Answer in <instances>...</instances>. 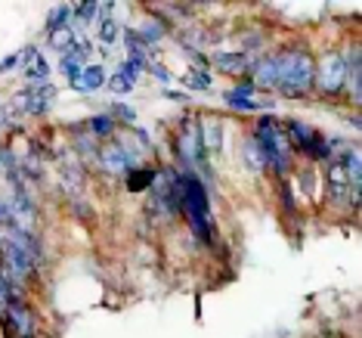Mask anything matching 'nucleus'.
<instances>
[{"label":"nucleus","mask_w":362,"mask_h":338,"mask_svg":"<svg viewBox=\"0 0 362 338\" xmlns=\"http://www.w3.org/2000/svg\"><path fill=\"white\" fill-rule=\"evenodd\" d=\"M0 313H4V301H0Z\"/></svg>","instance_id":"29"},{"label":"nucleus","mask_w":362,"mask_h":338,"mask_svg":"<svg viewBox=\"0 0 362 338\" xmlns=\"http://www.w3.org/2000/svg\"><path fill=\"white\" fill-rule=\"evenodd\" d=\"M254 146L260 150V159H263V168H273L276 174H285L291 168V146L279 128L276 115H260L257 125H254Z\"/></svg>","instance_id":"3"},{"label":"nucleus","mask_w":362,"mask_h":338,"mask_svg":"<svg viewBox=\"0 0 362 338\" xmlns=\"http://www.w3.org/2000/svg\"><path fill=\"white\" fill-rule=\"evenodd\" d=\"M158 171L155 168H130L127 171V189L130 193H143V189H152Z\"/></svg>","instance_id":"14"},{"label":"nucleus","mask_w":362,"mask_h":338,"mask_svg":"<svg viewBox=\"0 0 362 338\" xmlns=\"http://www.w3.org/2000/svg\"><path fill=\"white\" fill-rule=\"evenodd\" d=\"M109 115L115 121H124V125H134V121H136V109H134V106H127V103H115Z\"/></svg>","instance_id":"24"},{"label":"nucleus","mask_w":362,"mask_h":338,"mask_svg":"<svg viewBox=\"0 0 362 338\" xmlns=\"http://www.w3.org/2000/svg\"><path fill=\"white\" fill-rule=\"evenodd\" d=\"M223 100H226L229 109H233V112H242V115L263 109V106H260L257 100H251V96H238V94H233V90H226V94H223Z\"/></svg>","instance_id":"18"},{"label":"nucleus","mask_w":362,"mask_h":338,"mask_svg":"<svg viewBox=\"0 0 362 338\" xmlns=\"http://www.w3.org/2000/svg\"><path fill=\"white\" fill-rule=\"evenodd\" d=\"M136 35H139L143 44H158L161 35H164V26H146V28H139Z\"/></svg>","instance_id":"25"},{"label":"nucleus","mask_w":362,"mask_h":338,"mask_svg":"<svg viewBox=\"0 0 362 338\" xmlns=\"http://www.w3.org/2000/svg\"><path fill=\"white\" fill-rule=\"evenodd\" d=\"M71 19H75V4H59V6H53L50 19H47V31H50V35H56V31L69 28Z\"/></svg>","instance_id":"16"},{"label":"nucleus","mask_w":362,"mask_h":338,"mask_svg":"<svg viewBox=\"0 0 362 338\" xmlns=\"http://www.w3.org/2000/svg\"><path fill=\"white\" fill-rule=\"evenodd\" d=\"M96 16H100V4H96V0H87V4H75V19L71 22H81V26H84V22H93Z\"/></svg>","instance_id":"22"},{"label":"nucleus","mask_w":362,"mask_h":338,"mask_svg":"<svg viewBox=\"0 0 362 338\" xmlns=\"http://www.w3.org/2000/svg\"><path fill=\"white\" fill-rule=\"evenodd\" d=\"M100 162H103V168L109 171V174H124V171L134 168L136 152L130 150V146L121 143V140H109L105 150L100 152Z\"/></svg>","instance_id":"7"},{"label":"nucleus","mask_w":362,"mask_h":338,"mask_svg":"<svg viewBox=\"0 0 362 338\" xmlns=\"http://www.w3.org/2000/svg\"><path fill=\"white\" fill-rule=\"evenodd\" d=\"M233 94H238V96H251V100H254V94H257V84H254L251 78H238V81H235V87H233Z\"/></svg>","instance_id":"26"},{"label":"nucleus","mask_w":362,"mask_h":338,"mask_svg":"<svg viewBox=\"0 0 362 338\" xmlns=\"http://www.w3.org/2000/svg\"><path fill=\"white\" fill-rule=\"evenodd\" d=\"M177 155L189 164V171L195 168H204L208 162V152H204V143H202V125L199 121H186V128L177 134Z\"/></svg>","instance_id":"6"},{"label":"nucleus","mask_w":362,"mask_h":338,"mask_svg":"<svg viewBox=\"0 0 362 338\" xmlns=\"http://www.w3.org/2000/svg\"><path fill=\"white\" fill-rule=\"evenodd\" d=\"M87 134L93 137V140H112V134H115V118L109 112H103V115H93V118L87 121Z\"/></svg>","instance_id":"15"},{"label":"nucleus","mask_w":362,"mask_h":338,"mask_svg":"<svg viewBox=\"0 0 362 338\" xmlns=\"http://www.w3.org/2000/svg\"><path fill=\"white\" fill-rule=\"evenodd\" d=\"M75 146H78V152L84 155L87 162H100V150H96V140L90 137V134H75Z\"/></svg>","instance_id":"21"},{"label":"nucleus","mask_w":362,"mask_h":338,"mask_svg":"<svg viewBox=\"0 0 362 338\" xmlns=\"http://www.w3.org/2000/svg\"><path fill=\"white\" fill-rule=\"evenodd\" d=\"M136 72L134 69H127L124 62L118 65V72H115L112 78H105V87H112V94H118V96H124V94H130V90L136 87Z\"/></svg>","instance_id":"11"},{"label":"nucleus","mask_w":362,"mask_h":338,"mask_svg":"<svg viewBox=\"0 0 362 338\" xmlns=\"http://www.w3.org/2000/svg\"><path fill=\"white\" fill-rule=\"evenodd\" d=\"M16 65H19V69H22V50H19V53H10L4 62H0V75H6V72L16 69Z\"/></svg>","instance_id":"27"},{"label":"nucleus","mask_w":362,"mask_h":338,"mask_svg":"<svg viewBox=\"0 0 362 338\" xmlns=\"http://www.w3.org/2000/svg\"><path fill=\"white\" fill-rule=\"evenodd\" d=\"M149 69H152V75H155V78L168 81V84H170V81H174V78H170V72H168V69H164V65H149Z\"/></svg>","instance_id":"28"},{"label":"nucleus","mask_w":362,"mask_h":338,"mask_svg":"<svg viewBox=\"0 0 362 338\" xmlns=\"http://www.w3.org/2000/svg\"><path fill=\"white\" fill-rule=\"evenodd\" d=\"M59 72L71 81V84H75V81L81 78V72H84V62H81L75 53H62V60H59Z\"/></svg>","instance_id":"20"},{"label":"nucleus","mask_w":362,"mask_h":338,"mask_svg":"<svg viewBox=\"0 0 362 338\" xmlns=\"http://www.w3.org/2000/svg\"><path fill=\"white\" fill-rule=\"evenodd\" d=\"M96 38H100L103 47H112L115 40H118V22H115V19H103L100 22V31H96Z\"/></svg>","instance_id":"23"},{"label":"nucleus","mask_w":362,"mask_h":338,"mask_svg":"<svg viewBox=\"0 0 362 338\" xmlns=\"http://www.w3.org/2000/svg\"><path fill=\"white\" fill-rule=\"evenodd\" d=\"M285 140H288V146H294L298 152L303 155H310L313 162H328L332 159V146H328V140L319 134L316 128H310L307 121H300V118H291L285 125Z\"/></svg>","instance_id":"4"},{"label":"nucleus","mask_w":362,"mask_h":338,"mask_svg":"<svg viewBox=\"0 0 362 338\" xmlns=\"http://www.w3.org/2000/svg\"><path fill=\"white\" fill-rule=\"evenodd\" d=\"M214 65H217V72L242 78V72H248L251 62H248V53H214Z\"/></svg>","instance_id":"10"},{"label":"nucleus","mask_w":362,"mask_h":338,"mask_svg":"<svg viewBox=\"0 0 362 338\" xmlns=\"http://www.w3.org/2000/svg\"><path fill=\"white\" fill-rule=\"evenodd\" d=\"M202 143H204V152H220L223 146V125L217 118H208L202 128Z\"/></svg>","instance_id":"13"},{"label":"nucleus","mask_w":362,"mask_h":338,"mask_svg":"<svg viewBox=\"0 0 362 338\" xmlns=\"http://www.w3.org/2000/svg\"><path fill=\"white\" fill-rule=\"evenodd\" d=\"M276 60H279V81H276L279 94L303 96L316 87V60H313V53L291 47L285 53H276Z\"/></svg>","instance_id":"2"},{"label":"nucleus","mask_w":362,"mask_h":338,"mask_svg":"<svg viewBox=\"0 0 362 338\" xmlns=\"http://www.w3.org/2000/svg\"><path fill=\"white\" fill-rule=\"evenodd\" d=\"M183 87L186 90H211L208 69H189L186 75H183Z\"/></svg>","instance_id":"19"},{"label":"nucleus","mask_w":362,"mask_h":338,"mask_svg":"<svg viewBox=\"0 0 362 338\" xmlns=\"http://www.w3.org/2000/svg\"><path fill=\"white\" fill-rule=\"evenodd\" d=\"M105 87V69L103 65H84L81 78L75 81V90H84V94H93V90Z\"/></svg>","instance_id":"12"},{"label":"nucleus","mask_w":362,"mask_h":338,"mask_svg":"<svg viewBox=\"0 0 362 338\" xmlns=\"http://www.w3.org/2000/svg\"><path fill=\"white\" fill-rule=\"evenodd\" d=\"M47 75H50V65H47V60L37 53L35 60L25 65V81H28V84H44Z\"/></svg>","instance_id":"17"},{"label":"nucleus","mask_w":362,"mask_h":338,"mask_svg":"<svg viewBox=\"0 0 362 338\" xmlns=\"http://www.w3.org/2000/svg\"><path fill=\"white\" fill-rule=\"evenodd\" d=\"M347 53H325L316 65V87L328 96H337L347 90Z\"/></svg>","instance_id":"5"},{"label":"nucleus","mask_w":362,"mask_h":338,"mask_svg":"<svg viewBox=\"0 0 362 338\" xmlns=\"http://www.w3.org/2000/svg\"><path fill=\"white\" fill-rule=\"evenodd\" d=\"M347 189H353V184H350L347 171H344V164L334 159L328 164V196H332V202H344ZM353 208H359V196H353Z\"/></svg>","instance_id":"8"},{"label":"nucleus","mask_w":362,"mask_h":338,"mask_svg":"<svg viewBox=\"0 0 362 338\" xmlns=\"http://www.w3.org/2000/svg\"><path fill=\"white\" fill-rule=\"evenodd\" d=\"M254 69V84H260V87H276V81H279V60H276V53L273 56H260L257 62L251 65Z\"/></svg>","instance_id":"9"},{"label":"nucleus","mask_w":362,"mask_h":338,"mask_svg":"<svg viewBox=\"0 0 362 338\" xmlns=\"http://www.w3.org/2000/svg\"><path fill=\"white\" fill-rule=\"evenodd\" d=\"M180 214H186L189 227L199 242H214V220L208 186L195 171H180Z\"/></svg>","instance_id":"1"}]
</instances>
